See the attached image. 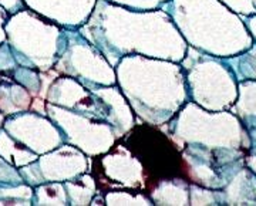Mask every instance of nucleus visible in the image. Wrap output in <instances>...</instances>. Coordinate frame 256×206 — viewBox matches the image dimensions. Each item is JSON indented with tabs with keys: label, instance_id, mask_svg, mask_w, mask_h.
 Returning a JSON list of instances; mask_svg holds the SVG:
<instances>
[{
	"label": "nucleus",
	"instance_id": "obj_1",
	"mask_svg": "<svg viewBox=\"0 0 256 206\" xmlns=\"http://www.w3.org/2000/svg\"><path fill=\"white\" fill-rule=\"evenodd\" d=\"M78 32L98 47L114 67L130 54L181 63L188 50L186 40L164 9L132 10L98 0Z\"/></svg>",
	"mask_w": 256,
	"mask_h": 206
},
{
	"label": "nucleus",
	"instance_id": "obj_2",
	"mask_svg": "<svg viewBox=\"0 0 256 206\" xmlns=\"http://www.w3.org/2000/svg\"><path fill=\"white\" fill-rule=\"evenodd\" d=\"M117 84L137 121L162 126L190 101L181 63L130 54L116 66Z\"/></svg>",
	"mask_w": 256,
	"mask_h": 206
},
{
	"label": "nucleus",
	"instance_id": "obj_3",
	"mask_svg": "<svg viewBox=\"0 0 256 206\" xmlns=\"http://www.w3.org/2000/svg\"><path fill=\"white\" fill-rule=\"evenodd\" d=\"M4 32L18 66L38 72L54 67L62 48L64 27L28 8H23L10 14Z\"/></svg>",
	"mask_w": 256,
	"mask_h": 206
},
{
	"label": "nucleus",
	"instance_id": "obj_4",
	"mask_svg": "<svg viewBox=\"0 0 256 206\" xmlns=\"http://www.w3.org/2000/svg\"><path fill=\"white\" fill-rule=\"evenodd\" d=\"M118 141L141 162L146 172L148 195L162 180L184 178L190 182L182 148L161 126L137 121Z\"/></svg>",
	"mask_w": 256,
	"mask_h": 206
},
{
	"label": "nucleus",
	"instance_id": "obj_5",
	"mask_svg": "<svg viewBox=\"0 0 256 206\" xmlns=\"http://www.w3.org/2000/svg\"><path fill=\"white\" fill-rule=\"evenodd\" d=\"M53 68L63 76L77 78L87 88L117 84L114 66L78 28H64L62 48Z\"/></svg>",
	"mask_w": 256,
	"mask_h": 206
},
{
	"label": "nucleus",
	"instance_id": "obj_6",
	"mask_svg": "<svg viewBox=\"0 0 256 206\" xmlns=\"http://www.w3.org/2000/svg\"><path fill=\"white\" fill-rule=\"evenodd\" d=\"M47 116L62 130L64 142L72 144L90 158L108 152L117 142L112 126L102 120L47 102Z\"/></svg>",
	"mask_w": 256,
	"mask_h": 206
},
{
	"label": "nucleus",
	"instance_id": "obj_7",
	"mask_svg": "<svg viewBox=\"0 0 256 206\" xmlns=\"http://www.w3.org/2000/svg\"><path fill=\"white\" fill-rule=\"evenodd\" d=\"M90 172L101 194L114 189L146 192V172L141 162L118 140L108 152L92 158Z\"/></svg>",
	"mask_w": 256,
	"mask_h": 206
},
{
	"label": "nucleus",
	"instance_id": "obj_8",
	"mask_svg": "<svg viewBox=\"0 0 256 206\" xmlns=\"http://www.w3.org/2000/svg\"><path fill=\"white\" fill-rule=\"evenodd\" d=\"M3 128L37 155H43L64 144L62 130L50 116L30 110L6 116Z\"/></svg>",
	"mask_w": 256,
	"mask_h": 206
},
{
	"label": "nucleus",
	"instance_id": "obj_9",
	"mask_svg": "<svg viewBox=\"0 0 256 206\" xmlns=\"http://www.w3.org/2000/svg\"><path fill=\"white\" fill-rule=\"evenodd\" d=\"M47 102L108 122V107L90 88L70 76L60 74L47 91Z\"/></svg>",
	"mask_w": 256,
	"mask_h": 206
},
{
	"label": "nucleus",
	"instance_id": "obj_10",
	"mask_svg": "<svg viewBox=\"0 0 256 206\" xmlns=\"http://www.w3.org/2000/svg\"><path fill=\"white\" fill-rule=\"evenodd\" d=\"M37 165L44 182H66L90 172L92 158L72 144H62L38 156Z\"/></svg>",
	"mask_w": 256,
	"mask_h": 206
},
{
	"label": "nucleus",
	"instance_id": "obj_11",
	"mask_svg": "<svg viewBox=\"0 0 256 206\" xmlns=\"http://www.w3.org/2000/svg\"><path fill=\"white\" fill-rule=\"evenodd\" d=\"M98 0H23L24 6L64 28H80L87 23Z\"/></svg>",
	"mask_w": 256,
	"mask_h": 206
},
{
	"label": "nucleus",
	"instance_id": "obj_12",
	"mask_svg": "<svg viewBox=\"0 0 256 206\" xmlns=\"http://www.w3.org/2000/svg\"><path fill=\"white\" fill-rule=\"evenodd\" d=\"M90 90L98 96L108 107V124L112 126L117 140L122 138L132 126L137 124V116L131 108L128 100L122 94L118 84L114 86H97Z\"/></svg>",
	"mask_w": 256,
	"mask_h": 206
},
{
	"label": "nucleus",
	"instance_id": "obj_13",
	"mask_svg": "<svg viewBox=\"0 0 256 206\" xmlns=\"http://www.w3.org/2000/svg\"><path fill=\"white\" fill-rule=\"evenodd\" d=\"M33 96L28 88L18 84L12 76H4L0 80V111L6 116H14L30 110Z\"/></svg>",
	"mask_w": 256,
	"mask_h": 206
},
{
	"label": "nucleus",
	"instance_id": "obj_14",
	"mask_svg": "<svg viewBox=\"0 0 256 206\" xmlns=\"http://www.w3.org/2000/svg\"><path fill=\"white\" fill-rule=\"evenodd\" d=\"M190 185L184 178L162 180L150 192L154 205H191L190 202Z\"/></svg>",
	"mask_w": 256,
	"mask_h": 206
},
{
	"label": "nucleus",
	"instance_id": "obj_15",
	"mask_svg": "<svg viewBox=\"0 0 256 206\" xmlns=\"http://www.w3.org/2000/svg\"><path fill=\"white\" fill-rule=\"evenodd\" d=\"M0 156H3L6 161H9L16 168H22L32 162L38 160L40 155L28 150L26 145L18 142L16 138L2 126L0 128Z\"/></svg>",
	"mask_w": 256,
	"mask_h": 206
},
{
	"label": "nucleus",
	"instance_id": "obj_16",
	"mask_svg": "<svg viewBox=\"0 0 256 206\" xmlns=\"http://www.w3.org/2000/svg\"><path fill=\"white\" fill-rule=\"evenodd\" d=\"M64 186L72 206L92 205V200L98 194L97 182L92 172H86L72 180H66Z\"/></svg>",
	"mask_w": 256,
	"mask_h": 206
},
{
	"label": "nucleus",
	"instance_id": "obj_17",
	"mask_svg": "<svg viewBox=\"0 0 256 206\" xmlns=\"http://www.w3.org/2000/svg\"><path fill=\"white\" fill-rule=\"evenodd\" d=\"M64 182H44L34 186L33 206H68Z\"/></svg>",
	"mask_w": 256,
	"mask_h": 206
},
{
	"label": "nucleus",
	"instance_id": "obj_18",
	"mask_svg": "<svg viewBox=\"0 0 256 206\" xmlns=\"http://www.w3.org/2000/svg\"><path fill=\"white\" fill-rule=\"evenodd\" d=\"M104 199H106V205L117 206V205H146L151 206L154 205L151 196L146 192L141 190H134L128 189V190H108L104 194Z\"/></svg>",
	"mask_w": 256,
	"mask_h": 206
},
{
	"label": "nucleus",
	"instance_id": "obj_19",
	"mask_svg": "<svg viewBox=\"0 0 256 206\" xmlns=\"http://www.w3.org/2000/svg\"><path fill=\"white\" fill-rule=\"evenodd\" d=\"M12 77L18 81V84H22L24 88H28L33 97L38 96L40 87H42V78H40V72L38 70L32 68V67L18 66V68L12 72Z\"/></svg>",
	"mask_w": 256,
	"mask_h": 206
},
{
	"label": "nucleus",
	"instance_id": "obj_20",
	"mask_svg": "<svg viewBox=\"0 0 256 206\" xmlns=\"http://www.w3.org/2000/svg\"><path fill=\"white\" fill-rule=\"evenodd\" d=\"M26 184L18 168L0 156V185H20Z\"/></svg>",
	"mask_w": 256,
	"mask_h": 206
},
{
	"label": "nucleus",
	"instance_id": "obj_21",
	"mask_svg": "<svg viewBox=\"0 0 256 206\" xmlns=\"http://www.w3.org/2000/svg\"><path fill=\"white\" fill-rule=\"evenodd\" d=\"M34 188L28 184L20 185H0V199H32L33 200Z\"/></svg>",
	"mask_w": 256,
	"mask_h": 206
},
{
	"label": "nucleus",
	"instance_id": "obj_22",
	"mask_svg": "<svg viewBox=\"0 0 256 206\" xmlns=\"http://www.w3.org/2000/svg\"><path fill=\"white\" fill-rule=\"evenodd\" d=\"M107 2L132 10H156L162 9V6L166 4L170 0H107Z\"/></svg>",
	"mask_w": 256,
	"mask_h": 206
},
{
	"label": "nucleus",
	"instance_id": "obj_23",
	"mask_svg": "<svg viewBox=\"0 0 256 206\" xmlns=\"http://www.w3.org/2000/svg\"><path fill=\"white\" fill-rule=\"evenodd\" d=\"M18 67V63L13 52H12L10 44L8 42L2 43L0 44V74L12 76V72H14Z\"/></svg>",
	"mask_w": 256,
	"mask_h": 206
},
{
	"label": "nucleus",
	"instance_id": "obj_24",
	"mask_svg": "<svg viewBox=\"0 0 256 206\" xmlns=\"http://www.w3.org/2000/svg\"><path fill=\"white\" fill-rule=\"evenodd\" d=\"M190 202L191 205H214L215 204V195L204 189L201 185L191 184L190 185Z\"/></svg>",
	"mask_w": 256,
	"mask_h": 206
},
{
	"label": "nucleus",
	"instance_id": "obj_25",
	"mask_svg": "<svg viewBox=\"0 0 256 206\" xmlns=\"http://www.w3.org/2000/svg\"><path fill=\"white\" fill-rule=\"evenodd\" d=\"M9 16H10L9 10L6 9V8H3V6L0 4V44H2V43H4V42H8L6 32H4V24H6V22H8Z\"/></svg>",
	"mask_w": 256,
	"mask_h": 206
},
{
	"label": "nucleus",
	"instance_id": "obj_26",
	"mask_svg": "<svg viewBox=\"0 0 256 206\" xmlns=\"http://www.w3.org/2000/svg\"><path fill=\"white\" fill-rule=\"evenodd\" d=\"M0 4L9 10L10 14L12 13H16L18 10L23 9V8H26L24 3H23V0H0Z\"/></svg>",
	"mask_w": 256,
	"mask_h": 206
}]
</instances>
